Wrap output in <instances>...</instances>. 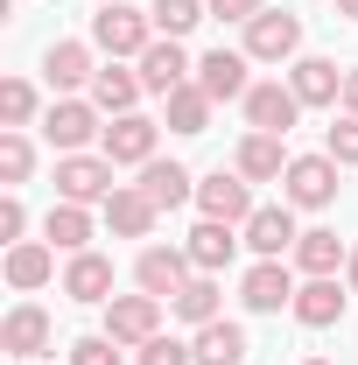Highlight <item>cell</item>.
Wrapping results in <instances>:
<instances>
[{
	"label": "cell",
	"instance_id": "1f68e13d",
	"mask_svg": "<svg viewBox=\"0 0 358 365\" xmlns=\"http://www.w3.org/2000/svg\"><path fill=\"white\" fill-rule=\"evenodd\" d=\"M29 169H36L29 134H21V127H0V182H7V190H21V182H29Z\"/></svg>",
	"mask_w": 358,
	"mask_h": 365
},
{
	"label": "cell",
	"instance_id": "d590c367",
	"mask_svg": "<svg viewBox=\"0 0 358 365\" xmlns=\"http://www.w3.org/2000/svg\"><path fill=\"white\" fill-rule=\"evenodd\" d=\"M120 351H127V344H113V337L98 330V337H78V344H71V365H120Z\"/></svg>",
	"mask_w": 358,
	"mask_h": 365
},
{
	"label": "cell",
	"instance_id": "ba28073f",
	"mask_svg": "<svg viewBox=\"0 0 358 365\" xmlns=\"http://www.w3.org/2000/svg\"><path fill=\"white\" fill-rule=\"evenodd\" d=\"M197 204H204V218H225V225H246V218L260 211V204H253V182L239 176V169H232V176L211 169V176L197 182Z\"/></svg>",
	"mask_w": 358,
	"mask_h": 365
},
{
	"label": "cell",
	"instance_id": "ffe728a7",
	"mask_svg": "<svg viewBox=\"0 0 358 365\" xmlns=\"http://www.w3.org/2000/svg\"><path fill=\"white\" fill-rule=\"evenodd\" d=\"M288 162H295V155H281V134H246L239 155H232V169H239L246 182H281Z\"/></svg>",
	"mask_w": 358,
	"mask_h": 365
},
{
	"label": "cell",
	"instance_id": "d6986e66",
	"mask_svg": "<svg viewBox=\"0 0 358 365\" xmlns=\"http://www.w3.org/2000/svg\"><path fill=\"white\" fill-rule=\"evenodd\" d=\"M63 295L71 302H113V260L106 253H71V267H63Z\"/></svg>",
	"mask_w": 358,
	"mask_h": 365
},
{
	"label": "cell",
	"instance_id": "8d00e7d4",
	"mask_svg": "<svg viewBox=\"0 0 358 365\" xmlns=\"http://www.w3.org/2000/svg\"><path fill=\"white\" fill-rule=\"evenodd\" d=\"M21 225H29V211H21V197L7 190V197H0V239H7V246H21Z\"/></svg>",
	"mask_w": 358,
	"mask_h": 365
},
{
	"label": "cell",
	"instance_id": "3957f363",
	"mask_svg": "<svg viewBox=\"0 0 358 365\" xmlns=\"http://www.w3.org/2000/svg\"><path fill=\"white\" fill-rule=\"evenodd\" d=\"M120 182H113V162L106 155H63L56 162V197L63 204H106Z\"/></svg>",
	"mask_w": 358,
	"mask_h": 365
},
{
	"label": "cell",
	"instance_id": "d4e9b609",
	"mask_svg": "<svg viewBox=\"0 0 358 365\" xmlns=\"http://www.w3.org/2000/svg\"><path fill=\"white\" fill-rule=\"evenodd\" d=\"M140 91H148V85H140V71H120V63H106V71L91 78V106L120 120V113H134V98H140Z\"/></svg>",
	"mask_w": 358,
	"mask_h": 365
},
{
	"label": "cell",
	"instance_id": "6da1fadb",
	"mask_svg": "<svg viewBox=\"0 0 358 365\" xmlns=\"http://www.w3.org/2000/svg\"><path fill=\"white\" fill-rule=\"evenodd\" d=\"M148 43H155V14H134L127 0H113V7L91 14V49H106L113 63L120 56H140Z\"/></svg>",
	"mask_w": 358,
	"mask_h": 365
},
{
	"label": "cell",
	"instance_id": "52a82bcc",
	"mask_svg": "<svg viewBox=\"0 0 358 365\" xmlns=\"http://www.w3.org/2000/svg\"><path fill=\"white\" fill-rule=\"evenodd\" d=\"M43 134L56 155H85V140H98L106 127H98V106H85V98H56L43 113Z\"/></svg>",
	"mask_w": 358,
	"mask_h": 365
},
{
	"label": "cell",
	"instance_id": "277c9868",
	"mask_svg": "<svg viewBox=\"0 0 358 365\" xmlns=\"http://www.w3.org/2000/svg\"><path fill=\"white\" fill-rule=\"evenodd\" d=\"M155 134H162V127H155L148 113H120V120L98 134V148H106L113 169H148V162H155Z\"/></svg>",
	"mask_w": 358,
	"mask_h": 365
},
{
	"label": "cell",
	"instance_id": "ab89813d",
	"mask_svg": "<svg viewBox=\"0 0 358 365\" xmlns=\"http://www.w3.org/2000/svg\"><path fill=\"white\" fill-rule=\"evenodd\" d=\"M344 281H352V295H358V246H352V260H344Z\"/></svg>",
	"mask_w": 358,
	"mask_h": 365
},
{
	"label": "cell",
	"instance_id": "5bb4252c",
	"mask_svg": "<svg viewBox=\"0 0 358 365\" xmlns=\"http://www.w3.org/2000/svg\"><path fill=\"white\" fill-rule=\"evenodd\" d=\"M190 71H197V63H190V49H183L176 36H155V43L140 49V85L162 91V98H169L176 85H190Z\"/></svg>",
	"mask_w": 358,
	"mask_h": 365
},
{
	"label": "cell",
	"instance_id": "4316f807",
	"mask_svg": "<svg viewBox=\"0 0 358 365\" xmlns=\"http://www.w3.org/2000/svg\"><path fill=\"white\" fill-rule=\"evenodd\" d=\"M169 309H176L183 323H197V330L218 323V274H190L176 295H169Z\"/></svg>",
	"mask_w": 358,
	"mask_h": 365
},
{
	"label": "cell",
	"instance_id": "9c48e42d",
	"mask_svg": "<svg viewBox=\"0 0 358 365\" xmlns=\"http://www.w3.org/2000/svg\"><path fill=\"white\" fill-rule=\"evenodd\" d=\"M295 120H302V98H295V85L267 78V85L246 91V127H253V134H288Z\"/></svg>",
	"mask_w": 358,
	"mask_h": 365
},
{
	"label": "cell",
	"instance_id": "7402d4cb",
	"mask_svg": "<svg viewBox=\"0 0 358 365\" xmlns=\"http://www.w3.org/2000/svg\"><path fill=\"white\" fill-rule=\"evenodd\" d=\"M344 317V288L330 281V274H316L295 288V323H310V330H330V323Z\"/></svg>",
	"mask_w": 358,
	"mask_h": 365
},
{
	"label": "cell",
	"instance_id": "30bf717a",
	"mask_svg": "<svg viewBox=\"0 0 358 365\" xmlns=\"http://www.w3.org/2000/svg\"><path fill=\"white\" fill-rule=\"evenodd\" d=\"M239 232H246V246H253L260 260H281V253H295V239H302V232H295V204H288V197H281V204H260V211H253Z\"/></svg>",
	"mask_w": 358,
	"mask_h": 365
},
{
	"label": "cell",
	"instance_id": "83f0119b",
	"mask_svg": "<svg viewBox=\"0 0 358 365\" xmlns=\"http://www.w3.org/2000/svg\"><path fill=\"white\" fill-rule=\"evenodd\" d=\"M162 106H169V134H204V127H211V91L197 85V78L176 85Z\"/></svg>",
	"mask_w": 358,
	"mask_h": 365
},
{
	"label": "cell",
	"instance_id": "d6a6232c",
	"mask_svg": "<svg viewBox=\"0 0 358 365\" xmlns=\"http://www.w3.org/2000/svg\"><path fill=\"white\" fill-rule=\"evenodd\" d=\"M36 120V85L29 78H7L0 85V127H29Z\"/></svg>",
	"mask_w": 358,
	"mask_h": 365
},
{
	"label": "cell",
	"instance_id": "4fadbf2b",
	"mask_svg": "<svg viewBox=\"0 0 358 365\" xmlns=\"http://www.w3.org/2000/svg\"><path fill=\"white\" fill-rule=\"evenodd\" d=\"M190 274H197V260H190L183 246H148V253L134 260V281H140V295H162V302L176 295V288L190 281Z\"/></svg>",
	"mask_w": 358,
	"mask_h": 365
},
{
	"label": "cell",
	"instance_id": "b9f144b4",
	"mask_svg": "<svg viewBox=\"0 0 358 365\" xmlns=\"http://www.w3.org/2000/svg\"><path fill=\"white\" fill-rule=\"evenodd\" d=\"M302 365H330V359H302Z\"/></svg>",
	"mask_w": 358,
	"mask_h": 365
},
{
	"label": "cell",
	"instance_id": "f35d334b",
	"mask_svg": "<svg viewBox=\"0 0 358 365\" xmlns=\"http://www.w3.org/2000/svg\"><path fill=\"white\" fill-rule=\"evenodd\" d=\"M337 106H344V113H352V120H358V63H352V71H344V98H337Z\"/></svg>",
	"mask_w": 358,
	"mask_h": 365
},
{
	"label": "cell",
	"instance_id": "ac0fdd59",
	"mask_svg": "<svg viewBox=\"0 0 358 365\" xmlns=\"http://www.w3.org/2000/svg\"><path fill=\"white\" fill-rule=\"evenodd\" d=\"M288 85H295V98H302V106H337V98H344V71H337L330 56H295Z\"/></svg>",
	"mask_w": 358,
	"mask_h": 365
},
{
	"label": "cell",
	"instance_id": "836d02e7",
	"mask_svg": "<svg viewBox=\"0 0 358 365\" xmlns=\"http://www.w3.org/2000/svg\"><path fill=\"white\" fill-rule=\"evenodd\" d=\"M323 155H330L337 169H358V120H352V113H344V120L323 134Z\"/></svg>",
	"mask_w": 358,
	"mask_h": 365
},
{
	"label": "cell",
	"instance_id": "2e32d148",
	"mask_svg": "<svg viewBox=\"0 0 358 365\" xmlns=\"http://www.w3.org/2000/svg\"><path fill=\"white\" fill-rule=\"evenodd\" d=\"M155 218H162V211H155V197H148L140 182H120V190L106 197V225H113V239H148Z\"/></svg>",
	"mask_w": 358,
	"mask_h": 365
},
{
	"label": "cell",
	"instance_id": "e575fe53",
	"mask_svg": "<svg viewBox=\"0 0 358 365\" xmlns=\"http://www.w3.org/2000/svg\"><path fill=\"white\" fill-rule=\"evenodd\" d=\"M140 365H197V344H183V337H148V344H140Z\"/></svg>",
	"mask_w": 358,
	"mask_h": 365
},
{
	"label": "cell",
	"instance_id": "7c38bea8",
	"mask_svg": "<svg viewBox=\"0 0 358 365\" xmlns=\"http://www.w3.org/2000/svg\"><path fill=\"white\" fill-rule=\"evenodd\" d=\"M239 302H246V309H260V317L295 309V274L281 267V260H253V267H246V281H239Z\"/></svg>",
	"mask_w": 358,
	"mask_h": 365
},
{
	"label": "cell",
	"instance_id": "4dcf8cb0",
	"mask_svg": "<svg viewBox=\"0 0 358 365\" xmlns=\"http://www.w3.org/2000/svg\"><path fill=\"white\" fill-rule=\"evenodd\" d=\"M148 14H155V36H176V43H183V36L211 14V0H155Z\"/></svg>",
	"mask_w": 358,
	"mask_h": 365
},
{
	"label": "cell",
	"instance_id": "f546056e",
	"mask_svg": "<svg viewBox=\"0 0 358 365\" xmlns=\"http://www.w3.org/2000/svg\"><path fill=\"white\" fill-rule=\"evenodd\" d=\"M344 260H352V253L337 246V232H323V225L295 239V267L310 274V281H316V274H337V267H344Z\"/></svg>",
	"mask_w": 358,
	"mask_h": 365
},
{
	"label": "cell",
	"instance_id": "7bdbcfd3",
	"mask_svg": "<svg viewBox=\"0 0 358 365\" xmlns=\"http://www.w3.org/2000/svg\"><path fill=\"white\" fill-rule=\"evenodd\" d=\"M106 7H113V0H106Z\"/></svg>",
	"mask_w": 358,
	"mask_h": 365
},
{
	"label": "cell",
	"instance_id": "f1b7e54d",
	"mask_svg": "<svg viewBox=\"0 0 358 365\" xmlns=\"http://www.w3.org/2000/svg\"><path fill=\"white\" fill-rule=\"evenodd\" d=\"M197 365H246V330L239 323H204L197 330Z\"/></svg>",
	"mask_w": 358,
	"mask_h": 365
},
{
	"label": "cell",
	"instance_id": "8fae6325",
	"mask_svg": "<svg viewBox=\"0 0 358 365\" xmlns=\"http://www.w3.org/2000/svg\"><path fill=\"white\" fill-rule=\"evenodd\" d=\"M49 337H56V323H49V309H36V302H14L7 323H0V351H7V359H43Z\"/></svg>",
	"mask_w": 358,
	"mask_h": 365
},
{
	"label": "cell",
	"instance_id": "603a6c76",
	"mask_svg": "<svg viewBox=\"0 0 358 365\" xmlns=\"http://www.w3.org/2000/svg\"><path fill=\"white\" fill-rule=\"evenodd\" d=\"M43 78L56 91H78V85H91L98 78V63H91V43H49V56H43Z\"/></svg>",
	"mask_w": 358,
	"mask_h": 365
},
{
	"label": "cell",
	"instance_id": "74e56055",
	"mask_svg": "<svg viewBox=\"0 0 358 365\" xmlns=\"http://www.w3.org/2000/svg\"><path fill=\"white\" fill-rule=\"evenodd\" d=\"M260 7H267V0H211V14H218V21H253Z\"/></svg>",
	"mask_w": 358,
	"mask_h": 365
},
{
	"label": "cell",
	"instance_id": "7a4b0ae2",
	"mask_svg": "<svg viewBox=\"0 0 358 365\" xmlns=\"http://www.w3.org/2000/svg\"><path fill=\"white\" fill-rule=\"evenodd\" d=\"M295 49H302V14H288V7L274 14V7H260V14L246 21V56H253V63H288Z\"/></svg>",
	"mask_w": 358,
	"mask_h": 365
},
{
	"label": "cell",
	"instance_id": "60d3db41",
	"mask_svg": "<svg viewBox=\"0 0 358 365\" xmlns=\"http://www.w3.org/2000/svg\"><path fill=\"white\" fill-rule=\"evenodd\" d=\"M337 14H344V21H358V0H337Z\"/></svg>",
	"mask_w": 358,
	"mask_h": 365
},
{
	"label": "cell",
	"instance_id": "e0dca14e",
	"mask_svg": "<svg viewBox=\"0 0 358 365\" xmlns=\"http://www.w3.org/2000/svg\"><path fill=\"white\" fill-rule=\"evenodd\" d=\"M183 253L197 260V274H218V267H232V253H239V232L225 225V218H197L190 239H183Z\"/></svg>",
	"mask_w": 358,
	"mask_h": 365
},
{
	"label": "cell",
	"instance_id": "9a60e30c",
	"mask_svg": "<svg viewBox=\"0 0 358 365\" xmlns=\"http://www.w3.org/2000/svg\"><path fill=\"white\" fill-rule=\"evenodd\" d=\"M246 49H211V56H197V85L211 91V106H225V98H246L253 91V78H246Z\"/></svg>",
	"mask_w": 358,
	"mask_h": 365
},
{
	"label": "cell",
	"instance_id": "cb8c5ba5",
	"mask_svg": "<svg viewBox=\"0 0 358 365\" xmlns=\"http://www.w3.org/2000/svg\"><path fill=\"white\" fill-rule=\"evenodd\" d=\"M140 190L155 197V211H176V204L197 197V176H190L183 162H148V169H140Z\"/></svg>",
	"mask_w": 358,
	"mask_h": 365
},
{
	"label": "cell",
	"instance_id": "5b68a950",
	"mask_svg": "<svg viewBox=\"0 0 358 365\" xmlns=\"http://www.w3.org/2000/svg\"><path fill=\"white\" fill-rule=\"evenodd\" d=\"M281 197H288L295 211H323V204L337 197V162H330V155H295L288 176H281Z\"/></svg>",
	"mask_w": 358,
	"mask_h": 365
},
{
	"label": "cell",
	"instance_id": "484cf974",
	"mask_svg": "<svg viewBox=\"0 0 358 365\" xmlns=\"http://www.w3.org/2000/svg\"><path fill=\"white\" fill-rule=\"evenodd\" d=\"M43 239L56 246V253H85V246H91V211H85V204H63V197H56V211L43 218Z\"/></svg>",
	"mask_w": 358,
	"mask_h": 365
},
{
	"label": "cell",
	"instance_id": "8992f818",
	"mask_svg": "<svg viewBox=\"0 0 358 365\" xmlns=\"http://www.w3.org/2000/svg\"><path fill=\"white\" fill-rule=\"evenodd\" d=\"M106 337L113 344H148V337H162V295H113L106 302Z\"/></svg>",
	"mask_w": 358,
	"mask_h": 365
},
{
	"label": "cell",
	"instance_id": "44dd1931",
	"mask_svg": "<svg viewBox=\"0 0 358 365\" xmlns=\"http://www.w3.org/2000/svg\"><path fill=\"white\" fill-rule=\"evenodd\" d=\"M49 274H56V246L49 239H21V246H7V288H43Z\"/></svg>",
	"mask_w": 358,
	"mask_h": 365
}]
</instances>
